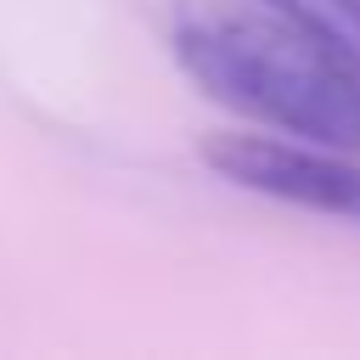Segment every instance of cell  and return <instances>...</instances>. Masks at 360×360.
I'll return each mask as SVG.
<instances>
[{
  "label": "cell",
  "mask_w": 360,
  "mask_h": 360,
  "mask_svg": "<svg viewBox=\"0 0 360 360\" xmlns=\"http://www.w3.org/2000/svg\"><path fill=\"white\" fill-rule=\"evenodd\" d=\"M180 73L225 112L276 135L360 146V73L264 0H169Z\"/></svg>",
  "instance_id": "obj_1"
},
{
  "label": "cell",
  "mask_w": 360,
  "mask_h": 360,
  "mask_svg": "<svg viewBox=\"0 0 360 360\" xmlns=\"http://www.w3.org/2000/svg\"><path fill=\"white\" fill-rule=\"evenodd\" d=\"M202 163L219 180H231V186H242L253 197L360 225V163L349 158V146L236 129V135H214L202 146Z\"/></svg>",
  "instance_id": "obj_2"
}]
</instances>
